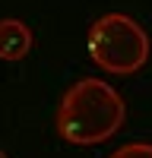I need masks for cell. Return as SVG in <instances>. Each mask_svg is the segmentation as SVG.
I'll use <instances>...</instances> for the list:
<instances>
[{
  "label": "cell",
  "instance_id": "cell-1",
  "mask_svg": "<svg viewBox=\"0 0 152 158\" xmlns=\"http://www.w3.org/2000/svg\"><path fill=\"white\" fill-rule=\"evenodd\" d=\"M127 120V104L101 79L73 82L57 104V133L73 146H98L108 142Z\"/></svg>",
  "mask_w": 152,
  "mask_h": 158
},
{
  "label": "cell",
  "instance_id": "cell-2",
  "mask_svg": "<svg viewBox=\"0 0 152 158\" xmlns=\"http://www.w3.org/2000/svg\"><path fill=\"white\" fill-rule=\"evenodd\" d=\"M89 57L95 67L114 76H130L149 60V35L127 13H105L89 29Z\"/></svg>",
  "mask_w": 152,
  "mask_h": 158
},
{
  "label": "cell",
  "instance_id": "cell-3",
  "mask_svg": "<svg viewBox=\"0 0 152 158\" xmlns=\"http://www.w3.org/2000/svg\"><path fill=\"white\" fill-rule=\"evenodd\" d=\"M32 51V29L19 19H0V60L16 63Z\"/></svg>",
  "mask_w": 152,
  "mask_h": 158
},
{
  "label": "cell",
  "instance_id": "cell-4",
  "mask_svg": "<svg viewBox=\"0 0 152 158\" xmlns=\"http://www.w3.org/2000/svg\"><path fill=\"white\" fill-rule=\"evenodd\" d=\"M108 158H152V142H127Z\"/></svg>",
  "mask_w": 152,
  "mask_h": 158
},
{
  "label": "cell",
  "instance_id": "cell-5",
  "mask_svg": "<svg viewBox=\"0 0 152 158\" xmlns=\"http://www.w3.org/2000/svg\"><path fill=\"white\" fill-rule=\"evenodd\" d=\"M0 158H6V152H3V149H0Z\"/></svg>",
  "mask_w": 152,
  "mask_h": 158
}]
</instances>
